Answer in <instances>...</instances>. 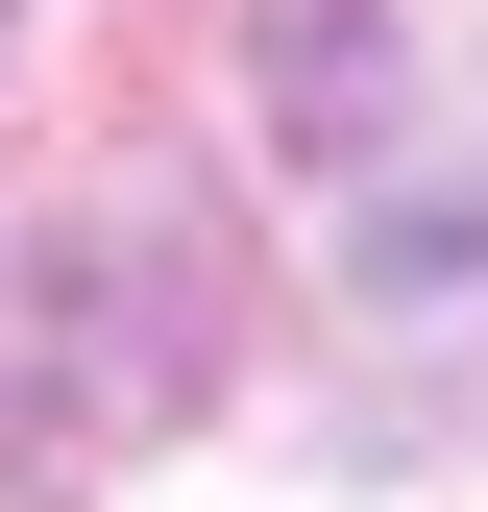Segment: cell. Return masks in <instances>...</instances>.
Instances as JSON below:
<instances>
[{"label":"cell","mask_w":488,"mask_h":512,"mask_svg":"<svg viewBox=\"0 0 488 512\" xmlns=\"http://www.w3.org/2000/svg\"><path fill=\"white\" fill-rule=\"evenodd\" d=\"M220 342H244V220H220L171 147H122V171H74V196L25 220V293H0V415L98 464V439H171V415H196Z\"/></svg>","instance_id":"obj_2"},{"label":"cell","mask_w":488,"mask_h":512,"mask_svg":"<svg viewBox=\"0 0 488 512\" xmlns=\"http://www.w3.org/2000/svg\"><path fill=\"white\" fill-rule=\"evenodd\" d=\"M244 74H269V147L318 171L366 317L440 342L488 293V0H269Z\"/></svg>","instance_id":"obj_1"}]
</instances>
